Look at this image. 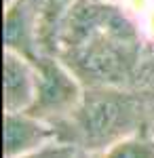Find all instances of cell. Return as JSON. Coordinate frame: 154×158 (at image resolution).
Returning a JSON list of instances; mask_svg holds the SVG:
<instances>
[{
    "mask_svg": "<svg viewBox=\"0 0 154 158\" xmlns=\"http://www.w3.org/2000/svg\"><path fill=\"white\" fill-rule=\"evenodd\" d=\"M59 129L30 112H4V158H15L59 141Z\"/></svg>",
    "mask_w": 154,
    "mask_h": 158,
    "instance_id": "277c9868",
    "label": "cell"
},
{
    "mask_svg": "<svg viewBox=\"0 0 154 158\" xmlns=\"http://www.w3.org/2000/svg\"><path fill=\"white\" fill-rule=\"evenodd\" d=\"M106 2H122V0H106Z\"/></svg>",
    "mask_w": 154,
    "mask_h": 158,
    "instance_id": "7c38bea8",
    "label": "cell"
},
{
    "mask_svg": "<svg viewBox=\"0 0 154 158\" xmlns=\"http://www.w3.org/2000/svg\"><path fill=\"white\" fill-rule=\"evenodd\" d=\"M143 95L127 86H84L76 110L57 124L63 141L80 152H106L112 143L139 131L146 124Z\"/></svg>",
    "mask_w": 154,
    "mask_h": 158,
    "instance_id": "7a4b0ae2",
    "label": "cell"
},
{
    "mask_svg": "<svg viewBox=\"0 0 154 158\" xmlns=\"http://www.w3.org/2000/svg\"><path fill=\"white\" fill-rule=\"evenodd\" d=\"M104 158H154V133L143 124L139 131L122 137L120 141L112 143L106 152H101Z\"/></svg>",
    "mask_w": 154,
    "mask_h": 158,
    "instance_id": "52a82bcc",
    "label": "cell"
},
{
    "mask_svg": "<svg viewBox=\"0 0 154 158\" xmlns=\"http://www.w3.org/2000/svg\"><path fill=\"white\" fill-rule=\"evenodd\" d=\"M78 152L80 150L74 143L59 139V141L47 143V146L34 150V152H28V154H21V156H15V158H76Z\"/></svg>",
    "mask_w": 154,
    "mask_h": 158,
    "instance_id": "ba28073f",
    "label": "cell"
},
{
    "mask_svg": "<svg viewBox=\"0 0 154 158\" xmlns=\"http://www.w3.org/2000/svg\"><path fill=\"white\" fill-rule=\"evenodd\" d=\"M34 63L38 70V82L34 103L28 112L57 127L80 103L84 85L59 55L42 53Z\"/></svg>",
    "mask_w": 154,
    "mask_h": 158,
    "instance_id": "3957f363",
    "label": "cell"
},
{
    "mask_svg": "<svg viewBox=\"0 0 154 158\" xmlns=\"http://www.w3.org/2000/svg\"><path fill=\"white\" fill-rule=\"evenodd\" d=\"M143 47L120 2L78 0L63 25L57 55L84 86H127L142 70Z\"/></svg>",
    "mask_w": 154,
    "mask_h": 158,
    "instance_id": "6da1fadb",
    "label": "cell"
},
{
    "mask_svg": "<svg viewBox=\"0 0 154 158\" xmlns=\"http://www.w3.org/2000/svg\"><path fill=\"white\" fill-rule=\"evenodd\" d=\"M38 70L32 59L4 49L2 55V108L4 112H28L36 97Z\"/></svg>",
    "mask_w": 154,
    "mask_h": 158,
    "instance_id": "5b68a950",
    "label": "cell"
},
{
    "mask_svg": "<svg viewBox=\"0 0 154 158\" xmlns=\"http://www.w3.org/2000/svg\"><path fill=\"white\" fill-rule=\"evenodd\" d=\"M4 49L32 61L42 55L38 19L30 0H13L4 4Z\"/></svg>",
    "mask_w": 154,
    "mask_h": 158,
    "instance_id": "8992f818",
    "label": "cell"
},
{
    "mask_svg": "<svg viewBox=\"0 0 154 158\" xmlns=\"http://www.w3.org/2000/svg\"><path fill=\"white\" fill-rule=\"evenodd\" d=\"M76 158H104L99 152H78Z\"/></svg>",
    "mask_w": 154,
    "mask_h": 158,
    "instance_id": "30bf717a",
    "label": "cell"
},
{
    "mask_svg": "<svg viewBox=\"0 0 154 158\" xmlns=\"http://www.w3.org/2000/svg\"><path fill=\"white\" fill-rule=\"evenodd\" d=\"M150 70H152V74H154V59L150 61Z\"/></svg>",
    "mask_w": 154,
    "mask_h": 158,
    "instance_id": "8fae6325",
    "label": "cell"
},
{
    "mask_svg": "<svg viewBox=\"0 0 154 158\" xmlns=\"http://www.w3.org/2000/svg\"><path fill=\"white\" fill-rule=\"evenodd\" d=\"M143 95V101H146V110H148V116H152L154 120V85L146 91V93H142Z\"/></svg>",
    "mask_w": 154,
    "mask_h": 158,
    "instance_id": "9c48e42d",
    "label": "cell"
}]
</instances>
